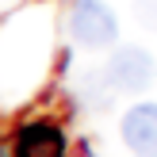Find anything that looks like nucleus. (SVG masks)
I'll list each match as a JSON object with an SVG mask.
<instances>
[{"label":"nucleus","mask_w":157,"mask_h":157,"mask_svg":"<svg viewBox=\"0 0 157 157\" xmlns=\"http://www.w3.org/2000/svg\"><path fill=\"white\" fill-rule=\"evenodd\" d=\"M69 35L84 50H104L119 38V19L104 0H69Z\"/></svg>","instance_id":"nucleus-1"},{"label":"nucleus","mask_w":157,"mask_h":157,"mask_svg":"<svg viewBox=\"0 0 157 157\" xmlns=\"http://www.w3.org/2000/svg\"><path fill=\"white\" fill-rule=\"evenodd\" d=\"M107 81V88L111 92H127V96H134V92H146L153 84V58L142 50V46H119V50L107 58V65L100 69Z\"/></svg>","instance_id":"nucleus-2"},{"label":"nucleus","mask_w":157,"mask_h":157,"mask_svg":"<svg viewBox=\"0 0 157 157\" xmlns=\"http://www.w3.org/2000/svg\"><path fill=\"white\" fill-rule=\"evenodd\" d=\"M119 134L134 157H157V104H134L123 115Z\"/></svg>","instance_id":"nucleus-3"},{"label":"nucleus","mask_w":157,"mask_h":157,"mask_svg":"<svg viewBox=\"0 0 157 157\" xmlns=\"http://www.w3.org/2000/svg\"><path fill=\"white\" fill-rule=\"evenodd\" d=\"M15 157H65V134L58 123L35 119L15 138Z\"/></svg>","instance_id":"nucleus-4"},{"label":"nucleus","mask_w":157,"mask_h":157,"mask_svg":"<svg viewBox=\"0 0 157 157\" xmlns=\"http://www.w3.org/2000/svg\"><path fill=\"white\" fill-rule=\"evenodd\" d=\"M77 96L84 100L88 107H111V88H107L104 73L100 69H92V73H81V81H77Z\"/></svg>","instance_id":"nucleus-5"},{"label":"nucleus","mask_w":157,"mask_h":157,"mask_svg":"<svg viewBox=\"0 0 157 157\" xmlns=\"http://www.w3.org/2000/svg\"><path fill=\"white\" fill-rule=\"evenodd\" d=\"M134 15L146 23V27H157V0H138V4H134Z\"/></svg>","instance_id":"nucleus-6"}]
</instances>
